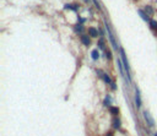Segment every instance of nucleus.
Instances as JSON below:
<instances>
[{"label":"nucleus","instance_id":"obj_19","mask_svg":"<svg viewBox=\"0 0 157 136\" xmlns=\"http://www.w3.org/2000/svg\"><path fill=\"white\" fill-rule=\"evenodd\" d=\"M111 86H112V88H113V90H115V88H117V86H115V83H114V82H112Z\"/></svg>","mask_w":157,"mask_h":136},{"label":"nucleus","instance_id":"obj_2","mask_svg":"<svg viewBox=\"0 0 157 136\" xmlns=\"http://www.w3.org/2000/svg\"><path fill=\"white\" fill-rule=\"evenodd\" d=\"M104 25H106V30H107V33H108V37H109V39H111V42H112V45H113V48H114V49H118V45H117V43H115V39H114V36H113V33H112V31H111V27H109V25L107 23V21H104Z\"/></svg>","mask_w":157,"mask_h":136},{"label":"nucleus","instance_id":"obj_21","mask_svg":"<svg viewBox=\"0 0 157 136\" xmlns=\"http://www.w3.org/2000/svg\"><path fill=\"white\" fill-rule=\"evenodd\" d=\"M155 136H157V132H156V134H155Z\"/></svg>","mask_w":157,"mask_h":136},{"label":"nucleus","instance_id":"obj_6","mask_svg":"<svg viewBox=\"0 0 157 136\" xmlns=\"http://www.w3.org/2000/svg\"><path fill=\"white\" fill-rule=\"evenodd\" d=\"M120 126H122V121H120V119L119 118L113 119V127L114 129H119Z\"/></svg>","mask_w":157,"mask_h":136},{"label":"nucleus","instance_id":"obj_16","mask_svg":"<svg viewBox=\"0 0 157 136\" xmlns=\"http://www.w3.org/2000/svg\"><path fill=\"white\" fill-rule=\"evenodd\" d=\"M106 54H107V58H108V59H112V53H111V50H107Z\"/></svg>","mask_w":157,"mask_h":136},{"label":"nucleus","instance_id":"obj_7","mask_svg":"<svg viewBox=\"0 0 157 136\" xmlns=\"http://www.w3.org/2000/svg\"><path fill=\"white\" fill-rule=\"evenodd\" d=\"M81 42L83 43L85 45H90V43H91V41H90V38H88V36H81Z\"/></svg>","mask_w":157,"mask_h":136},{"label":"nucleus","instance_id":"obj_13","mask_svg":"<svg viewBox=\"0 0 157 136\" xmlns=\"http://www.w3.org/2000/svg\"><path fill=\"white\" fill-rule=\"evenodd\" d=\"M150 25H151L152 28H157V22L153 21V20H150Z\"/></svg>","mask_w":157,"mask_h":136},{"label":"nucleus","instance_id":"obj_12","mask_svg":"<svg viewBox=\"0 0 157 136\" xmlns=\"http://www.w3.org/2000/svg\"><path fill=\"white\" fill-rule=\"evenodd\" d=\"M109 104H111V97L107 96V97L104 98V105H109Z\"/></svg>","mask_w":157,"mask_h":136},{"label":"nucleus","instance_id":"obj_14","mask_svg":"<svg viewBox=\"0 0 157 136\" xmlns=\"http://www.w3.org/2000/svg\"><path fill=\"white\" fill-rule=\"evenodd\" d=\"M146 11L150 14V15H152V14H153V10L151 9V6H146Z\"/></svg>","mask_w":157,"mask_h":136},{"label":"nucleus","instance_id":"obj_4","mask_svg":"<svg viewBox=\"0 0 157 136\" xmlns=\"http://www.w3.org/2000/svg\"><path fill=\"white\" fill-rule=\"evenodd\" d=\"M97 73H98L99 75L102 76V78L104 80V82H106V83H108V85H112V82H113V81L111 80V77H109L108 75H107V74H102V73H101V70H98Z\"/></svg>","mask_w":157,"mask_h":136},{"label":"nucleus","instance_id":"obj_18","mask_svg":"<svg viewBox=\"0 0 157 136\" xmlns=\"http://www.w3.org/2000/svg\"><path fill=\"white\" fill-rule=\"evenodd\" d=\"M76 31H80V32L82 31V27H81V25H78V26L76 27Z\"/></svg>","mask_w":157,"mask_h":136},{"label":"nucleus","instance_id":"obj_15","mask_svg":"<svg viewBox=\"0 0 157 136\" xmlns=\"http://www.w3.org/2000/svg\"><path fill=\"white\" fill-rule=\"evenodd\" d=\"M98 45H99V48H101V49H103V48H104V43H103V39H99V42H98Z\"/></svg>","mask_w":157,"mask_h":136},{"label":"nucleus","instance_id":"obj_8","mask_svg":"<svg viewBox=\"0 0 157 136\" xmlns=\"http://www.w3.org/2000/svg\"><path fill=\"white\" fill-rule=\"evenodd\" d=\"M88 33H90L91 37H97V36H98L97 30H96V28H93V27H90L88 28Z\"/></svg>","mask_w":157,"mask_h":136},{"label":"nucleus","instance_id":"obj_1","mask_svg":"<svg viewBox=\"0 0 157 136\" xmlns=\"http://www.w3.org/2000/svg\"><path fill=\"white\" fill-rule=\"evenodd\" d=\"M120 56H122V60H123V65H124V69L128 74V77H129V82L131 81V77H130V70H129V64H128V59H126V55H125V52L124 49H120Z\"/></svg>","mask_w":157,"mask_h":136},{"label":"nucleus","instance_id":"obj_9","mask_svg":"<svg viewBox=\"0 0 157 136\" xmlns=\"http://www.w3.org/2000/svg\"><path fill=\"white\" fill-rule=\"evenodd\" d=\"M91 56H92V59H93V60H97V59L99 58V53H98V50H97V49H95V50H92V53H91Z\"/></svg>","mask_w":157,"mask_h":136},{"label":"nucleus","instance_id":"obj_17","mask_svg":"<svg viewBox=\"0 0 157 136\" xmlns=\"http://www.w3.org/2000/svg\"><path fill=\"white\" fill-rule=\"evenodd\" d=\"M93 1H95V5H96V8H97L98 10H101V6H99V3L97 1V0H93Z\"/></svg>","mask_w":157,"mask_h":136},{"label":"nucleus","instance_id":"obj_20","mask_svg":"<svg viewBox=\"0 0 157 136\" xmlns=\"http://www.w3.org/2000/svg\"><path fill=\"white\" fill-rule=\"evenodd\" d=\"M106 136H113V132H109V134H107Z\"/></svg>","mask_w":157,"mask_h":136},{"label":"nucleus","instance_id":"obj_10","mask_svg":"<svg viewBox=\"0 0 157 136\" xmlns=\"http://www.w3.org/2000/svg\"><path fill=\"white\" fill-rule=\"evenodd\" d=\"M138 12L140 14V16L142 17V20H145V21H150V18H148V16L146 15V14L142 11V10H138Z\"/></svg>","mask_w":157,"mask_h":136},{"label":"nucleus","instance_id":"obj_11","mask_svg":"<svg viewBox=\"0 0 157 136\" xmlns=\"http://www.w3.org/2000/svg\"><path fill=\"white\" fill-rule=\"evenodd\" d=\"M111 113L114 114V115H117V114H119V108H117V107H111Z\"/></svg>","mask_w":157,"mask_h":136},{"label":"nucleus","instance_id":"obj_5","mask_svg":"<svg viewBox=\"0 0 157 136\" xmlns=\"http://www.w3.org/2000/svg\"><path fill=\"white\" fill-rule=\"evenodd\" d=\"M135 102H136V107L140 108L141 107V97H140V91L136 90V93H135Z\"/></svg>","mask_w":157,"mask_h":136},{"label":"nucleus","instance_id":"obj_3","mask_svg":"<svg viewBox=\"0 0 157 136\" xmlns=\"http://www.w3.org/2000/svg\"><path fill=\"white\" fill-rule=\"evenodd\" d=\"M144 118H145V120H146V123L148 124V126H153V125H155L153 120H152L151 115L148 114V112H144Z\"/></svg>","mask_w":157,"mask_h":136}]
</instances>
